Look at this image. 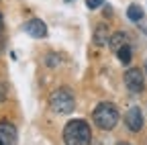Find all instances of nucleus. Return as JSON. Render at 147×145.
Masks as SVG:
<instances>
[{
  "label": "nucleus",
  "instance_id": "nucleus-9",
  "mask_svg": "<svg viewBox=\"0 0 147 145\" xmlns=\"http://www.w3.org/2000/svg\"><path fill=\"white\" fill-rule=\"evenodd\" d=\"M94 43H96V45H100V47L108 43V33H106V27H104V25H102V27H98V29L94 31Z\"/></svg>",
  "mask_w": 147,
  "mask_h": 145
},
{
  "label": "nucleus",
  "instance_id": "nucleus-16",
  "mask_svg": "<svg viewBox=\"0 0 147 145\" xmlns=\"http://www.w3.org/2000/svg\"><path fill=\"white\" fill-rule=\"evenodd\" d=\"M117 145H129V143H117Z\"/></svg>",
  "mask_w": 147,
  "mask_h": 145
},
{
  "label": "nucleus",
  "instance_id": "nucleus-10",
  "mask_svg": "<svg viewBox=\"0 0 147 145\" xmlns=\"http://www.w3.org/2000/svg\"><path fill=\"white\" fill-rule=\"evenodd\" d=\"M117 57L121 59V63H129V61H131V57H133L131 45H125V47H121V49L117 51Z\"/></svg>",
  "mask_w": 147,
  "mask_h": 145
},
{
  "label": "nucleus",
  "instance_id": "nucleus-4",
  "mask_svg": "<svg viewBox=\"0 0 147 145\" xmlns=\"http://www.w3.org/2000/svg\"><path fill=\"white\" fill-rule=\"evenodd\" d=\"M125 86L131 90V92L139 94L143 86H145V80H143V71L139 67H131V69H127L125 71Z\"/></svg>",
  "mask_w": 147,
  "mask_h": 145
},
{
  "label": "nucleus",
  "instance_id": "nucleus-6",
  "mask_svg": "<svg viewBox=\"0 0 147 145\" xmlns=\"http://www.w3.org/2000/svg\"><path fill=\"white\" fill-rule=\"evenodd\" d=\"M18 141V133H16V127L8 121L0 123V145H16Z\"/></svg>",
  "mask_w": 147,
  "mask_h": 145
},
{
  "label": "nucleus",
  "instance_id": "nucleus-8",
  "mask_svg": "<svg viewBox=\"0 0 147 145\" xmlns=\"http://www.w3.org/2000/svg\"><path fill=\"white\" fill-rule=\"evenodd\" d=\"M108 45H110V49L117 53L121 47L129 45V35L123 33V31H119V33H115V35H110V37H108Z\"/></svg>",
  "mask_w": 147,
  "mask_h": 145
},
{
  "label": "nucleus",
  "instance_id": "nucleus-2",
  "mask_svg": "<svg viewBox=\"0 0 147 145\" xmlns=\"http://www.w3.org/2000/svg\"><path fill=\"white\" fill-rule=\"evenodd\" d=\"M92 121L96 123L98 129L110 131L119 123V108L113 102H100V104H96L94 113H92Z\"/></svg>",
  "mask_w": 147,
  "mask_h": 145
},
{
  "label": "nucleus",
  "instance_id": "nucleus-11",
  "mask_svg": "<svg viewBox=\"0 0 147 145\" xmlns=\"http://www.w3.org/2000/svg\"><path fill=\"white\" fill-rule=\"evenodd\" d=\"M127 16H129V19H131V21H141L143 19V10H141V6H137V4H131V6H129L127 8Z\"/></svg>",
  "mask_w": 147,
  "mask_h": 145
},
{
  "label": "nucleus",
  "instance_id": "nucleus-12",
  "mask_svg": "<svg viewBox=\"0 0 147 145\" xmlns=\"http://www.w3.org/2000/svg\"><path fill=\"white\" fill-rule=\"evenodd\" d=\"M102 2H104V0H86V6H88L90 10H96V8L102 6Z\"/></svg>",
  "mask_w": 147,
  "mask_h": 145
},
{
  "label": "nucleus",
  "instance_id": "nucleus-7",
  "mask_svg": "<svg viewBox=\"0 0 147 145\" xmlns=\"http://www.w3.org/2000/svg\"><path fill=\"white\" fill-rule=\"evenodd\" d=\"M25 31H27V35H31V37H35V39L47 37V25H45L41 19H31V21H27V23H25Z\"/></svg>",
  "mask_w": 147,
  "mask_h": 145
},
{
  "label": "nucleus",
  "instance_id": "nucleus-5",
  "mask_svg": "<svg viewBox=\"0 0 147 145\" xmlns=\"http://www.w3.org/2000/svg\"><path fill=\"white\" fill-rule=\"evenodd\" d=\"M125 123H127L129 131H133V133L141 131L143 129V113H141V108L139 106H131V108H129L127 115H125Z\"/></svg>",
  "mask_w": 147,
  "mask_h": 145
},
{
  "label": "nucleus",
  "instance_id": "nucleus-13",
  "mask_svg": "<svg viewBox=\"0 0 147 145\" xmlns=\"http://www.w3.org/2000/svg\"><path fill=\"white\" fill-rule=\"evenodd\" d=\"M6 98V86L2 84V82H0V102H2Z\"/></svg>",
  "mask_w": 147,
  "mask_h": 145
},
{
  "label": "nucleus",
  "instance_id": "nucleus-3",
  "mask_svg": "<svg viewBox=\"0 0 147 145\" xmlns=\"http://www.w3.org/2000/svg\"><path fill=\"white\" fill-rule=\"evenodd\" d=\"M49 106H51V111L57 113V115H69L74 108H76V98H74L69 88H57L49 96Z\"/></svg>",
  "mask_w": 147,
  "mask_h": 145
},
{
  "label": "nucleus",
  "instance_id": "nucleus-17",
  "mask_svg": "<svg viewBox=\"0 0 147 145\" xmlns=\"http://www.w3.org/2000/svg\"><path fill=\"white\" fill-rule=\"evenodd\" d=\"M65 2H71V0H65Z\"/></svg>",
  "mask_w": 147,
  "mask_h": 145
},
{
  "label": "nucleus",
  "instance_id": "nucleus-1",
  "mask_svg": "<svg viewBox=\"0 0 147 145\" xmlns=\"http://www.w3.org/2000/svg\"><path fill=\"white\" fill-rule=\"evenodd\" d=\"M63 143L65 145H90L92 129L84 119H71L63 127Z\"/></svg>",
  "mask_w": 147,
  "mask_h": 145
},
{
  "label": "nucleus",
  "instance_id": "nucleus-14",
  "mask_svg": "<svg viewBox=\"0 0 147 145\" xmlns=\"http://www.w3.org/2000/svg\"><path fill=\"white\" fill-rule=\"evenodd\" d=\"M2 27H4V19H2V14H0V33H2Z\"/></svg>",
  "mask_w": 147,
  "mask_h": 145
},
{
  "label": "nucleus",
  "instance_id": "nucleus-15",
  "mask_svg": "<svg viewBox=\"0 0 147 145\" xmlns=\"http://www.w3.org/2000/svg\"><path fill=\"white\" fill-rule=\"evenodd\" d=\"M2 49H4V39L0 37V51H2Z\"/></svg>",
  "mask_w": 147,
  "mask_h": 145
}]
</instances>
